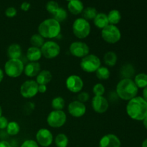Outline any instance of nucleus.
Instances as JSON below:
<instances>
[{"label":"nucleus","instance_id":"obj_7","mask_svg":"<svg viewBox=\"0 0 147 147\" xmlns=\"http://www.w3.org/2000/svg\"><path fill=\"white\" fill-rule=\"evenodd\" d=\"M101 37L109 44H116L121 38V32L116 25L109 24L101 30Z\"/></svg>","mask_w":147,"mask_h":147},{"label":"nucleus","instance_id":"obj_25","mask_svg":"<svg viewBox=\"0 0 147 147\" xmlns=\"http://www.w3.org/2000/svg\"><path fill=\"white\" fill-rule=\"evenodd\" d=\"M135 84L138 88H144L147 86V74L146 73H139L134 78Z\"/></svg>","mask_w":147,"mask_h":147},{"label":"nucleus","instance_id":"obj_45","mask_svg":"<svg viewBox=\"0 0 147 147\" xmlns=\"http://www.w3.org/2000/svg\"><path fill=\"white\" fill-rule=\"evenodd\" d=\"M3 78H4V71L0 68V83L2 81Z\"/></svg>","mask_w":147,"mask_h":147},{"label":"nucleus","instance_id":"obj_8","mask_svg":"<svg viewBox=\"0 0 147 147\" xmlns=\"http://www.w3.org/2000/svg\"><path fill=\"white\" fill-rule=\"evenodd\" d=\"M67 121V115L62 111L53 110L47 117V123L50 127L58 129L63 127Z\"/></svg>","mask_w":147,"mask_h":147},{"label":"nucleus","instance_id":"obj_50","mask_svg":"<svg viewBox=\"0 0 147 147\" xmlns=\"http://www.w3.org/2000/svg\"><path fill=\"white\" fill-rule=\"evenodd\" d=\"M98 147H99V146H98Z\"/></svg>","mask_w":147,"mask_h":147},{"label":"nucleus","instance_id":"obj_3","mask_svg":"<svg viewBox=\"0 0 147 147\" xmlns=\"http://www.w3.org/2000/svg\"><path fill=\"white\" fill-rule=\"evenodd\" d=\"M60 23L53 18L45 20L38 26V34L45 39L57 38L60 35Z\"/></svg>","mask_w":147,"mask_h":147},{"label":"nucleus","instance_id":"obj_19","mask_svg":"<svg viewBox=\"0 0 147 147\" xmlns=\"http://www.w3.org/2000/svg\"><path fill=\"white\" fill-rule=\"evenodd\" d=\"M68 11L74 15L81 14L84 9V6L80 0H72L67 4Z\"/></svg>","mask_w":147,"mask_h":147},{"label":"nucleus","instance_id":"obj_1","mask_svg":"<svg viewBox=\"0 0 147 147\" xmlns=\"http://www.w3.org/2000/svg\"><path fill=\"white\" fill-rule=\"evenodd\" d=\"M126 110L128 116L131 119L143 121L147 116V102L143 97L136 96L129 100Z\"/></svg>","mask_w":147,"mask_h":147},{"label":"nucleus","instance_id":"obj_13","mask_svg":"<svg viewBox=\"0 0 147 147\" xmlns=\"http://www.w3.org/2000/svg\"><path fill=\"white\" fill-rule=\"evenodd\" d=\"M36 142L42 147H48L53 142V135L49 129L42 128L37 131L36 134Z\"/></svg>","mask_w":147,"mask_h":147},{"label":"nucleus","instance_id":"obj_15","mask_svg":"<svg viewBox=\"0 0 147 147\" xmlns=\"http://www.w3.org/2000/svg\"><path fill=\"white\" fill-rule=\"evenodd\" d=\"M91 106L95 112L98 113H103L109 109V103L108 99L103 96H94L92 98Z\"/></svg>","mask_w":147,"mask_h":147},{"label":"nucleus","instance_id":"obj_9","mask_svg":"<svg viewBox=\"0 0 147 147\" xmlns=\"http://www.w3.org/2000/svg\"><path fill=\"white\" fill-rule=\"evenodd\" d=\"M42 55L47 59H54L60 53V47L56 42L48 40L45 42L40 48Z\"/></svg>","mask_w":147,"mask_h":147},{"label":"nucleus","instance_id":"obj_12","mask_svg":"<svg viewBox=\"0 0 147 147\" xmlns=\"http://www.w3.org/2000/svg\"><path fill=\"white\" fill-rule=\"evenodd\" d=\"M65 86L67 90L73 93H78L82 91L84 83L81 78L77 75H71L66 79Z\"/></svg>","mask_w":147,"mask_h":147},{"label":"nucleus","instance_id":"obj_49","mask_svg":"<svg viewBox=\"0 0 147 147\" xmlns=\"http://www.w3.org/2000/svg\"><path fill=\"white\" fill-rule=\"evenodd\" d=\"M66 1H68V2H69V1H72V0H66Z\"/></svg>","mask_w":147,"mask_h":147},{"label":"nucleus","instance_id":"obj_44","mask_svg":"<svg viewBox=\"0 0 147 147\" xmlns=\"http://www.w3.org/2000/svg\"><path fill=\"white\" fill-rule=\"evenodd\" d=\"M143 98L147 102V86L144 88L143 90Z\"/></svg>","mask_w":147,"mask_h":147},{"label":"nucleus","instance_id":"obj_26","mask_svg":"<svg viewBox=\"0 0 147 147\" xmlns=\"http://www.w3.org/2000/svg\"><path fill=\"white\" fill-rule=\"evenodd\" d=\"M96 76L100 80H106L110 78L111 72L107 67L100 66L96 71Z\"/></svg>","mask_w":147,"mask_h":147},{"label":"nucleus","instance_id":"obj_39","mask_svg":"<svg viewBox=\"0 0 147 147\" xmlns=\"http://www.w3.org/2000/svg\"><path fill=\"white\" fill-rule=\"evenodd\" d=\"M9 121L4 116H0V129H7V126L8 125Z\"/></svg>","mask_w":147,"mask_h":147},{"label":"nucleus","instance_id":"obj_21","mask_svg":"<svg viewBox=\"0 0 147 147\" xmlns=\"http://www.w3.org/2000/svg\"><path fill=\"white\" fill-rule=\"evenodd\" d=\"M53 78V75L51 72L47 70H43L39 73L36 76V80L38 85H46L48 84Z\"/></svg>","mask_w":147,"mask_h":147},{"label":"nucleus","instance_id":"obj_29","mask_svg":"<svg viewBox=\"0 0 147 147\" xmlns=\"http://www.w3.org/2000/svg\"><path fill=\"white\" fill-rule=\"evenodd\" d=\"M7 132L10 136H16L20 131V126L17 122L10 121L9 122L7 126Z\"/></svg>","mask_w":147,"mask_h":147},{"label":"nucleus","instance_id":"obj_14","mask_svg":"<svg viewBox=\"0 0 147 147\" xmlns=\"http://www.w3.org/2000/svg\"><path fill=\"white\" fill-rule=\"evenodd\" d=\"M69 114L74 118H80L86 113V106L85 103L79 100H73L70 102L67 107Z\"/></svg>","mask_w":147,"mask_h":147},{"label":"nucleus","instance_id":"obj_10","mask_svg":"<svg viewBox=\"0 0 147 147\" xmlns=\"http://www.w3.org/2000/svg\"><path fill=\"white\" fill-rule=\"evenodd\" d=\"M20 91L24 98H32L38 93V84L35 80H26L20 86Z\"/></svg>","mask_w":147,"mask_h":147},{"label":"nucleus","instance_id":"obj_4","mask_svg":"<svg viewBox=\"0 0 147 147\" xmlns=\"http://www.w3.org/2000/svg\"><path fill=\"white\" fill-rule=\"evenodd\" d=\"M24 65L21 59H9L4 65V72L12 78H18L24 73Z\"/></svg>","mask_w":147,"mask_h":147},{"label":"nucleus","instance_id":"obj_46","mask_svg":"<svg viewBox=\"0 0 147 147\" xmlns=\"http://www.w3.org/2000/svg\"><path fill=\"white\" fill-rule=\"evenodd\" d=\"M143 123H144V126L145 129L147 130V116L143 120Z\"/></svg>","mask_w":147,"mask_h":147},{"label":"nucleus","instance_id":"obj_5","mask_svg":"<svg viewBox=\"0 0 147 147\" xmlns=\"http://www.w3.org/2000/svg\"><path fill=\"white\" fill-rule=\"evenodd\" d=\"M73 32L78 39H85L89 36L91 32V27L88 20L83 17L76 19L73 24Z\"/></svg>","mask_w":147,"mask_h":147},{"label":"nucleus","instance_id":"obj_18","mask_svg":"<svg viewBox=\"0 0 147 147\" xmlns=\"http://www.w3.org/2000/svg\"><path fill=\"white\" fill-rule=\"evenodd\" d=\"M26 57L30 62H38L42 57L41 50L38 47L31 46L27 49Z\"/></svg>","mask_w":147,"mask_h":147},{"label":"nucleus","instance_id":"obj_38","mask_svg":"<svg viewBox=\"0 0 147 147\" xmlns=\"http://www.w3.org/2000/svg\"><path fill=\"white\" fill-rule=\"evenodd\" d=\"M17 9H16L14 7H8V8L6 9L5 11V15L7 16L9 18H12V17H14L16 15H17Z\"/></svg>","mask_w":147,"mask_h":147},{"label":"nucleus","instance_id":"obj_31","mask_svg":"<svg viewBox=\"0 0 147 147\" xmlns=\"http://www.w3.org/2000/svg\"><path fill=\"white\" fill-rule=\"evenodd\" d=\"M121 76L123 78H131V77L134 74V67L130 64L124 65L121 67Z\"/></svg>","mask_w":147,"mask_h":147},{"label":"nucleus","instance_id":"obj_36","mask_svg":"<svg viewBox=\"0 0 147 147\" xmlns=\"http://www.w3.org/2000/svg\"><path fill=\"white\" fill-rule=\"evenodd\" d=\"M89 98H90V96H89L88 93H87L86 91H81L80 93H78V100H79L81 103H85L89 100Z\"/></svg>","mask_w":147,"mask_h":147},{"label":"nucleus","instance_id":"obj_6","mask_svg":"<svg viewBox=\"0 0 147 147\" xmlns=\"http://www.w3.org/2000/svg\"><path fill=\"white\" fill-rule=\"evenodd\" d=\"M80 66L86 73H96V70L101 66V61L96 55L88 54L82 58Z\"/></svg>","mask_w":147,"mask_h":147},{"label":"nucleus","instance_id":"obj_17","mask_svg":"<svg viewBox=\"0 0 147 147\" xmlns=\"http://www.w3.org/2000/svg\"><path fill=\"white\" fill-rule=\"evenodd\" d=\"M41 71V65L38 62H30L24 68V73L29 78L36 77Z\"/></svg>","mask_w":147,"mask_h":147},{"label":"nucleus","instance_id":"obj_35","mask_svg":"<svg viewBox=\"0 0 147 147\" xmlns=\"http://www.w3.org/2000/svg\"><path fill=\"white\" fill-rule=\"evenodd\" d=\"M59 4L57 1H53V0H51V1H49L46 4V9L48 11L50 14H51L53 15L56 11L59 9Z\"/></svg>","mask_w":147,"mask_h":147},{"label":"nucleus","instance_id":"obj_33","mask_svg":"<svg viewBox=\"0 0 147 147\" xmlns=\"http://www.w3.org/2000/svg\"><path fill=\"white\" fill-rule=\"evenodd\" d=\"M53 19H55V20H57L59 22H62L65 21V20L67 19V11L64 8H62V7H59L58 9L53 14Z\"/></svg>","mask_w":147,"mask_h":147},{"label":"nucleus","instance_id":"obj_34","mask_svg":"<svg viewBox=\"0 0 147 147\" xmlns=\"http://www.w3.org/2000/svg\"><path fill=\"white\" fill-rule=\"evenodd\" d=\"M106 91V88H105L104 86L102 83H96L94 85L93 88V93L94 96H103Z\"/></svg>","mask_w":147,"mask_h":147},{"label":"nucleus","instance_id":"obj_11","mask_svg":"<svg viewBox=\"0 0 147 147\" xmlns=\"http://www.w3.org/2000/svg\"><path fill=\"white\" fill-rule=\"evenodd\" d=\"M70 53L73 57L83 58L90 53V47L86 43L80 41L73 42L69 47Z\"/></svg>","mask_w":147,"mask_h":147},{"label":"nucleus","instance_id":"obj_24","mask_svg":"<svg viewBox=\"0 0 147 147\" xmlns=\"http://www.w3.org/2000/svg\"><path fill=\"white\" fill-rule=\"evenodd\" d=\"M107 17L109 24H113V25H116L119 24L121 20V14L120 11L117 9L111 10L108 14Z\"/></svg>","mask_w":147,"mask_h":147},{"label":"nucleus","instance_id":"obj_40","mask_svg":"<svg viewBox=\"0 0 147 147\" xmlns=\"http://www.w3.org/2000/svg\"><path fill=\"white\" fill-rule=\"evenodd\" d=\"M30 6L31 5H30V3L27 2V1H24V2L21 4V6H20V8H21V9L22 10V11H27L30 9Z\"/></svg>","mask_w":147,"mask_h":147},{"label":"nucleus","instance_id":"obj_32","mask_svg":"<svg viewBox=\"0 0 147 147\" xmlns=\"http://www.w3.org/2000/svg\"><path fill=\"white\" fill-rule=\"evenodd\" d=\"M45 38L42 37L40 34H34L32 35L31 38H30V43H31L32 46L33 47H38V48H41L42 46L45 43Z\"/></svg>","mask_w":147,"mask_h":147},{"label":"nucleus","instance_id":"obj_22","mask_svg":"<svg viewBox=\"0 0 147 147\" xmlns=\"http://www.w3.org/2000/svg\"><path fill=\"white\" fill-rule=\"evenodd\" d=\"M93 23L97 28L103 30L104 27L109 24L107 14L105 13H98L96 17L93 20Z\"/></svg>","mask_w":147,"mask_h":147},{"label":"nucleus","instance_id":"obj_47","mask_svg":"<svg viewBox=\"0 0 147 147\" xmlns=\"http://www.w3.org/2000/svg\"><path fill=\"white\" fill-rule=\"evenodd\" d=\"M142 147H147V139H145V140L143 142Z\"/></svg>","mask_w":147,"mask_h":147},{"label":"nucleus","instance_id":"obj_28","mask_svg":"<svg viewBox=\"0 0 147 147\" xmlns=\"http://www.w3.org/2000/svg\"><path fill=\"white\" fill-rule=\"evenodd\" d=\"M65 106V101L64 98L61 97V96L55 97L52 100L51 106L53 109V110L62 111L64 109Z\"/></svg>","mask_w":147,"mask_h":147},{"label":"nucleus","instance_id":"obj_23","mask_svg":"<svg viewBox=\"0 0 147 147\" xmlns=\"http://www.w3.org/2000/svg\"><path fill=\"white\" fill-rule=\"evenodd\" d=\"M118 60L117 55L116 53L113 51H109L106 53V54L103 56V61L104 63L107 66L109 67H113L116 64Z\"/></svg>","mask_w":147,"mask_h":147},{"label":"nucleus","instance_id":"obj_27","mask_svg":"<svg viewBox=\"0 0 147 147\" xmlns=\"http://www.w3.org/2000/svg\"><path fill=\"white\" fill-rule=\"evenodd\" d=\"M98 14V11L96 8L91 7H86L83 9V12H82V15H83V18L86 20H94L95 17H96Z\"/></svg>","mask_w":147,"mask_h":147},{"label":"nucleus","instance_id":"obj_37","mask_svg":"<svg viewBox=\"0 0 147 147\" xmlns=\"http://www.w3.org/2000/svg\"><path fill=\"white\" fill-rule=\"evenodd\" d=\"M20 147H39V145L36 141L32 140V139H28V140L24 141Z\"/></svg>","mask_w":147,"mask_h":147},{"label":"nucleus","instance_id":"obj_16","mask_svg":"<svg viewBox=\"0 0 147 147\" xmlns=\"http://www.w3.org/2000/svg\"><path fill=\"white\" fill-rule=\"evenodd\" d=\"M121 143L119 138L113 134L104 135L99 142V147H121Z\"/></svg>","mask_w":147,"mask_h":147},{"label":"nucleus","instance_id":"obj_2","mask_svg":"<svg viewBox=\"0 0 147 147\" xmlns=\"http://www.w3.org/2000/svg\"><path fill=\"white\" fill-rule=\"evenodd\" d=\"M138 87L131 78H123L117 83L116 93L119 98L123 100H130L136 97Z\"/></svg>","mask_w":147,"mask_h":147},{"label":"nucleus","instance_id":"obj_20","mask_svg":"<svg viewBox=\"0 0 147 147\" xmlns=\"http://www.w3.org/2000/svg\"><path fill=\"white\" fill-rule=\"evenodd\" d=\"M7 56L9 59H20L22 56V47L17 43L10 45L7 48Z\"/></svg>","mask_w":147,"mask_h":147},{"label":"nucleus","instance_id":"obj_43","mask_svg":"<svg viewBox=\"0 0 147 147\" xmlns=\"http://www.w3.org/2000/svg\"><path fill=\"white\" fill-rule=\"evenodd\" d=\"M0 147H11V146L7 141H1L0 142Z\"/></svg>","mask_w":147,"mask_h":147},{"label":"nucleus","instance_id":"obj_41","mask_svg":"<svg viewBox=\"0 0 147 147\" xmlns=\"http://www.w3.org/2000/svg\"><path fill=\"white\" fill-rule=\"evenodd\" d=\"M24 109H25L26 111H27V113H28L29 110H30V111L32 112L34 109V103H31V102H28V103H27V105L25 106V107H24Z\"/></svg>","mask_w":147,"mask_h":147},{"label":"nucleus","instance_id":"obj_30","mask_svg":"<svg viewBox=\"0 0 147 147\" xmlns=\"http://www.w3.org/2000/svg\"><path fill=\"white\" fill-rule=\"evenodd\" d=\"M68 143V138L65 134H59L55 139V144L57 147H67Z\"/></svg>","mask_w":147,"mask_h":147},{"label":"nucleus","instance_id":"obj_48","mask_svg":"<svg viewBox=\"0 0 147 147\" xmlns=\"http://www.w3.org/2000/svg\"><path fill=\"white\" fill-rule=\"evenodd\" d=\"M2 116V109H1V106H0V116Z\"/></svg>","mask_w":147,"mask_h":147},{"label":"nucleus","instance_id":"obj_42","mask_svg":"<svg viewBox=\"0 0 147 147\" xmlns=\"http://www.w3.org/2000/svg\"><path fill=\"white\" fill-rule=\"evenodd\" d=\"M47 90V87L46 85H38V93H45Z\"/></svg>","mask_w":147,"mask_h":147}]
</instances>
